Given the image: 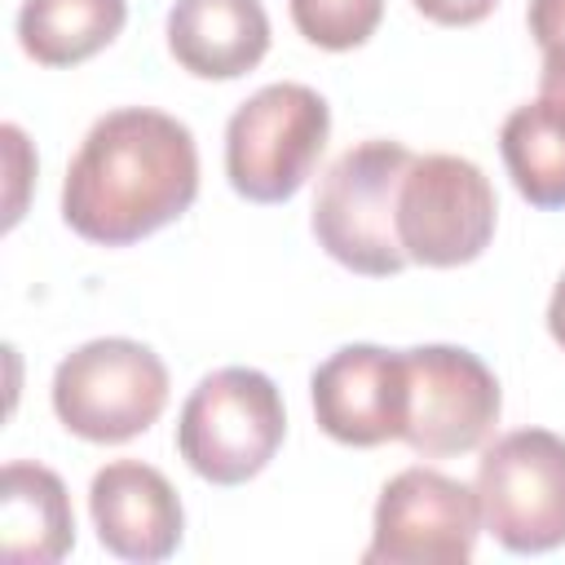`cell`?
Instances as JSON below:
<instances>
[{
    "label": "cell",
    "mask_w": 565,
    "mask_h": 565,
    "mask_svg": "<svg viewBox=\"0 0 565 565\" xmlns=\"http://www.w3.org/2000/svg\"><path fill=\"white\" fill-rule=\"evenodd\" d=\"M199 194V150L181 119L124 106L102 115L79 141L66 185L62 221L102 247H128L181 212Z\"/></svg>",
    "instance_id": "obj_1"
},
{
    "label": "cell",
    "mask_w": 565,
    "mask_h": 565,
    "mask_svg": "<svg viewBox=\"0 0 565 565\" xmlns=\"http://www.w3.org/2000/svg\"><path fill=\"white\" fill-rule=\"evenodd\" d=\"M402 141H358L349 146L318 181L313 199V238L318 247L353 274L388 278L406 265L397 238V190L411 168Z\"/></svg>",
    "instance_id": "obj_2"
},
{
    "label": "cell",
    "mask_w": 565,
    "mask_h": 565,
    "mask_svg": "<svg viewBox=\"0 0 565 565\" xmlns=\"http://www.w3.org/2000/svg\"><path fill=\"white\" fill-rule=\"evenodd\" d=\"M287 411L265 371L221 366L194 384L177 419V450L212 486L252 481L282 446Z\"/></svg>",
    "instance_id": "obj_3"
},
{
    "label": "cell",
    "mask_w": 565,
    "mask_h": 565,
    "mask_svg": "<svg viewBox=\"0 0 565 565\" xmlns=\"http://www.w3.org/2000/svg\"><path fill=\"white\" fill-rule=\"evenodd\" d=\"M331 106L309 84H265L225 124V177L252 203H287L313 172Z\"/></svg>",
    "instance_id": "obj_4"
},
{
    "label": "cell",
    "mask_w": 565,
    "mask_h": 565,
    "mask_svg": "<svg viewBox=\"0 0 565 565\" xmlns=\"http://www.w3.org/2000/svg\"><path fill=\"white\" fill-rule=\"evenodd\" d=\"M168 406V366L141 340L106 335L66 353L53 371V411L66 433L115 446L146 433Z\"/></svg>",
    "instance_id": "obj_5"
},
{
    "label": "cell",
    "mask_w": 565,
    "mask_h": 565,
    "mask_svg": "<svg viewBox=\"0 0 565 565\" xmlns=\"http://www.w3.org/2000/svg\"><path fill=\"white\" fill-rule=\"evenodd\" d=\"M477 499L486 530L521 556L565 543V437L516 428L486 446L477 463Z\"/></svg>",
    "instance_id": "obj_6"
},
{
    "label": "cell",
    "mask_w": 565,
    "mask_h": 565,
    "mask_svg": "<svg viewBox=\"0 0 565 565\" xmlns=\"http://www.w3.org/2000/svg\"><path fill=\"white\" fill-rule=\"evenodd\" d=\"M494 190L472 159L415 154L397 190V238L406 260L455 269L477 260L494 238Z\"/></svg>",
    "instance_id": "obj_7"
},
{
    "label": "cell",
    "mask_w": 565,
    "mask_h": 565,
    "mask_svg": "<svg viewBox=\"0 0 565 565\" xmlns=\"http://www.w3.org/2000/svg\"><path fill=\"white\" fill-rule=\"evenodd\" d=\"M406 358V428L402 441L424 459L468 455L499 424V380L494 371L459 344L402 349Z\"/></svg>",
    "instance_id": "obj_8"
},
{
    "label": "cell",
    "mask_w": 565,
    "mask_h": 565,
    "mask_svg": "<svg viewBox=\"0 0 565 565\" xmlns=\"http://www.w3.org/2000/svg\"><path fill=\"white\" fill-rule=\"evenodd\" d=\"M481 534L477 486L437 472L402 468L375 503L366 565H463Z\"/></svg>",
    "instance_id": "obj_9"
},
{
    "label": "cell",
    "mask_w": 565,
    "mask_h": 565,
    "mask_svg": "<svg viewBox=\"0 0 565 565\" xmlns=\"http://www.w3.org/2000/svg\"><path fill=\"white\" fill-rule=\"evenodd\" d=\"M313 415L340 446H384L402 441L406 428V358L380 344L335 349L309 380Z\"/></svg>",
    "instance_id": "obj_10"
},
{
    "label": "cell",
    "mask_w": 565,
    "mask_h": 565,
    "mask_svg": "<svg viewBox=\"0 0 565 565\" xmlns=\"http://www.w3.org/2000/svg\"><path fill=\"white\" fill-rule=\"evenodd\" d=\"M88 512L97 525V539L119 561H168L181 547L185 512L172 490V481L141 463V459H115L97 468L88 486Z\"/></svg>",
    "instance_id": "obj_11"
},
{
    "label": "cell",
    "mask_w": 565,
    "mask_h": 565,
    "mask_svg": "<svg viewBox=\"0 0 565 565\" xmlns=\"http://www.w3.org/2000/svg\"><path fill=\"white\" fill-rule=\"evenodd\" d=\"M168 49L199 79H238L269 53V13L260 0H172Z\"/></svg>",
    "instance_id": "obj_12"
},
{
    "label": "cell",
    "mask_w": 565,
    "mask_h": 565,
    "mask_svg": "<svg viewBox=\"0 0 565 565\" xmlns=\"http://www.w3.org/2000/svg\"><path fill=\"white\" fill-rule=\"evenodd\" d=\"M75 543V512L53 468L13 459L0 477V552L13 565H53Z\"/></svg>",
    "instance_id": "obj_13"
},
{
    "label": "cell",
    "mask_w": 565,
    "mask_h": 565,
    "mask_svg": "<svg viewBox=\"0 0 565 565\" xmlns=\"http://www.w3.org/2000/svg\"><path fill=\"white\" fill-rule=\"evenodd\" d=\"M128 22V0H22L18 40L40 66H75L102 53Z\"/></svg>",
    "instance_id": "obj_14"
},
{
    "label": "cell",
    "mask_w": 565,
    "mask_h": 565,
    "mask_svg": "<svg viewBox=\"0 0 565 565\" xmlns=\"http://www.w3.org/2000/svg\"><path fill=\"white\" fill-rule=\"evenodd\" d=\"M499 150L512 185L534 207H565V106L534 97L503 119Z\"/></svg>",
    "instance_id": "obj_15"
},
{
    "label": "cell",
    "mask_w": 565,
    "mask_h": 565,
    "mask_svg": "<svg viewBox=\"0 0 565 565\" xmlns=\"http://www.w3.org/2000/svg\"><path fill=\"white\" fill-rule=\"evenodd\" d=\"M287 9L296 31L331 53L366 44L384 18V0H287Z\"/></svg>",
    "instance_id": "obj_16"
},
{
    "label": "cell",
    "mask_w": 565,
    "mask_h": 565,
    "mask_svg": "<svg viewBox=\"0 0 565 565\" xmlns=\"http://www.w3.org/2000/svg\"><path fill=\"white\" fill-rule=\"evenodd\" d=\"M530 35L543 49L539 97L565 106V0H530Z\"/></svg>",
    "instance_id": "obj_17"
},
{
    "label": "cell",
    "mask_w": 565,
    "mask_h": 565,
    "mask_svg": "<svg viewBox=\"0 0 565 565\" xmlns=\"http://www.w3.org/2000/svg\"><path fill=\"white\" fill-rule=\"evenodd\" d=\"M411 4L437 26H472V22L490 18L499 0H411Z\"/></svg>",
    "instance_id": "obj_18"
},
{
    "label": "cell",
    "mask_w": 565,
    "mask_h": 565,
    "mask_svg": "<svg viewBox=\"0 0 565 565\" xmlns=\"http://www.w3.org/2000/svg\"><path fill=\"white\" fill-rule=\"evenodd\" d=\"M547 331H552V340L565 349V274H561V282L552 287V300H547Z\"/></svg>",
    "instance_id": "obj_19"
}]
</instances>
